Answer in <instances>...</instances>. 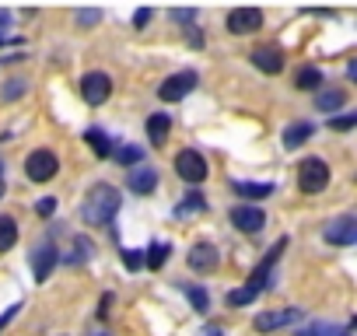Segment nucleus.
<instances>
[{
	"mask_svg": "<svg viewBox=\"0 0 357 336\" xmlns=\"http://www.w3.org/2000/svg\"><path fill=\"white\" fill-rule=\"evenodd\" d=\"M119 190L116 186H109V183H98V186H91V193L84 197V204H81V217H84V224H95V228H102V224H109L112 221V214L119 211Z\"/></svg>",
	"mask_w": 357,
	"mask_h": 336,
	"instance_id": "1",
	"label": "nucleus"
},
{
	"mask_svg": "<svg viewBox=\"0 0 357 336\" xmlns=\"http://www.w3.org/2000/svg\"><path fill=\"white\" fill-rule=\"evenodd\" d=\"M298 186L301 193H322L329 186V165L322 158H305L298 165Z\"/></svg>",
	"mask_w": 357,
	"mask_h": 336,
	"instance_id": "2",
	"label": "nucleus"
},
{
	"mask_svg": "<svg viewBox=\"0 0 357 336\" xmlns=\"http://www.w3.org/2000/svg\"><path fill=\"white\" fill-rule=\"evenodd\" d=\"M60 172V161H56V154L53 151H32L29 158H25V176L32 179V183H50L53 176Z\"/></svg>",
	"mask_w": 357,
	"mask_h": 336,
	"instance_id": "3",
	"label": "nucleus"
},
{
	"mask_svg": "<svg viewBox=\"0 0 357 336\" xmlns=\"http://www.w3.org/2000/svg\"><path fill=\"white\" fill-rule=\"evenodd\" d=\"M197 84H200V77H197L193 70H178V74H172V77L158 88V98H161V102H183Z\"/></svg>",
	"mask_w": 357,
	"mask_h": 336,
	"instance_id": "4",
	"label": "nucleus"
},
{
	"mask_svg": "<svg viewBox=\"0 0 357 336\" xmlns=\"http://www.w3.org/2000/svg\"><path fill=\"white\" fill-rule=\"evenodd\" d=\"M175 172H178V179H186V183L197 186V183L207 179V161L197 151H178L175 154Z\"/></svg>",
	"mask_w": 357,
	"mask_h": 336,
	"instance_id": "5",
	"label": "nucleus"
},
{
	"mask_svg": "<svg viewBox=\"0 0 357 336\" xmlns=\"http://www.w3.org/2000/svg\"><path fill=\"white\" fill-rule=\"evenodd\" d=\"M284 249H287V238H277L273 242V249L263 256V263L249 273V284L245 287H252V291H263V287H270V273H273V266H277V259L284 256Z\"/></svg>",
	"mask_w": 357,
	"mask_h": 336,
	"instance_id": "6",
	"label": "nucleus"
},
{
	"mask_svg": "<svg viewBox=\"0 0 357 336\" xmlns=\"http://www.w3.org/2000/svg\"><path fill=\"white\" fill-rule=\"evenodd\" d=\"M81 95H84L88 105H102V102L112 95V81H109V74H102V70L84 74V77H81Z\"/></svg>",
	"mask_w": 357,
	"mask_h": 336,
	"instance_id": "7",
	"label": "nucleus"
},
{
	"mask_svg": "<svg viewBox=\"0 0 357 336\" xmlns=\"http://www.w3.org/2000/svg\"><path fill=\"white\" fill-rule=\"evenodd\" d=\"M298 319H301V308H277V312H259L252 319V326H256V333H273V329H284Z\"/></svg>",
	"mask_w": 357,
	"mask_h": 336,
	"instance_id": "8",
	"label": "nucleus"
},
{
	"mask_svg": "<svg viewBox=\"0 0 357 336\" xmlns=\"http://www.w3.org/2000/svg\"><path fill=\"white\" fill-rule=\"evenodd\" d=\"M231 224H235L238 231H245V235H256V231H263L266 214H263L259 207H252V204H238V207L231 211Z\"/></svg>",
	"mask_w": 357,
	"mask_h": 336,
	"instance_id": "9",
	"label": "nucleus"
},
{
	"mask_svg": "<svg viewBox=\"0 0 357 336\" xmlns=\"http://www.w3.org/2000/svg\"><path fill=\"white\" fill-rule=\"evenodd\" d=\"M322 238L329 245H354L357 242V217H336V221H329L326 231H322Z\"/></svg>",
	"mask_w": 357,
	"mask_h": 336,
	"instance_id": "10",
	"label": "nucleus"
},
{
	"mask_svg": "<svg viewBox=\"0 0 357 336\" xmlns=\"http://www.w3.org/2000/svg\"><path fill=\"white\" fill-rule=\"evenodd\" d=\"M263 25V15L256 11V8H235L231 15H228V32L231 36H249V32H256Z\"/></svg>",
	"mask_w": 357,
	"mask_h": 336,
	"instance_id": "11",
	"label": "nucleus"
},
{
	"mask_svg": "<svg viewBox=\"0 0 357 336\" xmlns=\"http://www.w3.org/2000/svg\"><path fill=\"white\" fill-rule=\"evenodd\" d=\"M186 263H190V270H197V273H211V270H218L221 252H218L211 242H200V245H193V249H190Z\"/></svg>",
	"mask_w": 357,
	"mask_h": 336,
	"instance_id": "12",
	"label": "nucleus"
},
{
	"mask_svg": "<svg viewBox=\"0 0 357 336\" xmlns=\"http://www.w3.org/2000/svg\"><path fill=\"white\" fill-rule=\"evenodd\" d=\"M126 186H130L133 193L147 197V193H154V190H158V172H154V168H147V165H137V168H130Z\"/></svg>",
	"mask_w": 357,
	"mask_h": 336,
	"instance_id": "13",
	"label": "nucleus"
},
{
	"mask_svg": "<svg viewBox=\"0 0 357 336\" xmlns=\"http://www.w3.org/2000/svg\"><path fill=\"white\" fill-rule=\"evenodd\" d=\"M249 56H252V63H256L263 74H280V70H284V53L273 49V46H259V49H252Z\"/></svg>",
	"mask_w": 357,
	"mask_h": 336,
	"instance_id": "14",
	"label": "nucleus"
},
{
	"mask_svg": "<svg viewBox=\"0 0 357 336\" xmlns=\"http://www.w3.org/2000/svg\"><path fill=\"white\" fill-rule=\"evenodd\" d=\"M56 252H60V249H53V245H39V249L32 252V273H36L39 284H43V280L50 277V270L56 266V259H60Z\"/></svg>",
	"mask_w": 357,
	"mask_h": 336,
	"instance_id": "15",
	"label": "nucleus"
},
{
	"mask_svg": "<svg viewBox=\"0 0 357 336\" xmlns=\"http://www.w3.org/2000/svg\"><path fill=\"white\" fill-rule=\"evenodd\" d=\"M312 133H315V126H312V123H291V126L284 130V147H287V151H294V147H301Z\"/></svg>",
	"mask_w": 357,
	"mask_h": 336,
	"instance_id": "16",
	"label": "nucleus"
},
{
	"mask_svg": "<svg viewBox=\"0 0 357 336\" xmlns=\"http://www.w3.org/2000/svg\"><path fill=\"white\" fill-rule=\"evenodd\" d=\"M343 102H347V95H343L340 88H326V91L315 95V109H319V112H336Z\"/></svg>",
	"mask_w": 357,
	"mask_h": 336,
	"instance_id": "17",
	"label": "nucleus"
},
{
	"mask_svg": "<svg viewBox=\"0 0 357 336\" xmlns=\"http://www.w3.org/2000/svg\"><path fill=\"white\" fill-rule=\"evenodd\" d=\"M168 130H172V119H168L165 112H154V116L147 119V137H151L154 144H165V140H168Z\"/></svg>",
	"mask_w": 357,
	"mask_h": 336,
	"instance_id": "18",
	"label": "nucleus"
},
{
	"mask_svg": "<svg viewBox=\"0 0 357 336\" xmlns=\"http://www.w3.org/2000/svg\"><path fill=\"white\" fill-rule=\"evenodd\" d=\"M235 193L249 197V200H263V197L273 193V183H235Z\"/></svg>",
	"mask_w": 357,
	"mask_h": 336,
	"instance_id": "19",
	"label": "nucleus"
},
{
	"mask_svg": "<svg viewBox=\"0 0 357 336\" xmlns=\"http://www.w3.org/2000/svg\"><path fill=\"white\" fill-rule=\"evenodd\" d=\"M18 245V224L15 217H0V252H8Z\"/></svg>",
	"mask_w": 357,
	"mask_h": 336,
	"instance_id": "20",
	"label": "nucleus"
},
{
	"mask_svg": "<svg viewBox=\"0 0 357 336\" xmlns=\"http://www.w3.org/2000/svg\"><path fill=\"white\" fill-rule=\"evenodd\" d=\"M294 84H298L301 91H315V88L322 84V70H319V67H301L298 77H294Z\"/></svg>",
	"mask_w": 357,
	"mask_h": 336,
	"instance_id": "21",
	"label": "nucleus"
},
{
	"mask_svg": "<svg viewBox=\"0 0 357 336\" xmlns=\"http://www.w3.org/2000/svg\"><path fill=\"white\" fill-rule=\"evenodd\" d=\"M84 140H88V147H91L98 158H109V154H112V140H109L102 130H88V133H84Z\"/></svg>",
	"mask_w": 357,
	"mask_h": 336,
	"instance_id": "22",
	"label": "nucleus"
},
{
	"mask_svg": "<svg viewBox=\"0 0 357 336\" xmlns=\"http://www.w3.org/2000/svg\"><path fill=\"white\" fill-rule=\"evenodd\" d=\"M112 158H116L119 165L137 168V165H140V147H133V144H119V147H112Z\"/></svg>",
	"mask_w": 357,
	"mask_h": 336,
	"instance_id": "23",
	"label": "nucleus"
},
{
	"mask_svg": "<svg viewBox=\"0 0 357 336\" xmlns=\"http://www.w3.org/2000/svg\"><path fill=\"white\" fill-rule=\"evenodd\" d=\"M168 252H172V249H168L165 242H154V245L147 249V270H161L165 259H168Z\"/></svg>",
	"mask_w": 357,
	"mask_h": 336,
	"instance_id": "24",
	"label": "nucleus"
},
{
	"mask_svg": "<svg viewBox=\"0 0 357 336\" xmlns=\"http://www.w3.org/2000/svg\"><path fill=\"white\" fill-rule=\"evenodd\" d=\"M305 333H308V336H350V329H343V326H333V322H312Z\"/></svg>",
	"mask_w": 357,
	"mask_h": 336,
	"instance_id": "25",
	"label": "nucleus"
},
{
	"mask_svg": "<svg viewBox=\"0 0 357 336\" xmlns=\"http://www.w3.org/2000/svg\"><path fill=\"white\" fill-rule=\"evenodd\" d=\"M193 211H207V200H204V193H200V190L186 193V200L178 204V214H193Z\"/></svg>",
	"mask_w": 357,
	"mask_h": 336,
	"instance_id": "26",
	"label": "nucleus"
},
{
	"mask_svg": "<svg viewBox=\"0 0 357 336\" xmlns=\"http://www.w3.org/2000/svg\"><path fill=\"white\" fill-rule=\"evenodd\" d=\"M25 88H29V84H25L22 77H11V81H8V88L0 91V102H18V98L25 95Z\"/></svg>",
	"mask_w": 357,
	"mask_h": 336,
	"instance_id": "27",
	"label": "nucleus"
},
{
	"mask_svg": "<svg viewBox=\"0 0 357 336\" xmlns=\"http://www.w3.org/2000/svg\"><path fill=\"white\" fill-rule=\"evenodd\" d=\"M183 291H186V298H190V305H193L197 312H207V308H211V298H207L204 287H183Z\"/></svg>",
	"mask_w": 357,
	"mask_h": 336,
	"instance_id": "28",
	"label": "nucleus"
},
{
	"mask_svg": "<svg viewBox=\"0 0 357 336\" xmlns=\"http://www.w3.org/2000/svg\"><path fill=\"white\" fill-rule=\"evenodd\" d=\"M259 298V291H252V287H235V291H228V305H252Z\"/></svg>",
	"mask_w": 357,
	"mask_h": 336,
	"instance_id": "29",
	"label": "nucleus"
},
{
	"mask_svg": "<svg viewBox=\"0 0 357 336\" xmlns=\"http://www.w3.org/2000/svg\"><path fill=\"white\" fill-rule=\"evenodd\" d=\"M123 263H126V270H140V266H147V256L140 249H123Z\"/></svg>",
	"mask_w": 357,
	"mask_h": 336,
	"instance_id": "30",
	"label": "nucleus"
},
{
	"mask_svg": "<svg viewBox=\"0 0 357 336\" xmlns=\"http://www.w3.org/2000/svg\"><path fill=\"white\" fill-rule=\"evenodd\" d=\"M357 126V112H347V116H333L329 119V130H354Z\"/></svg>",
	"mask_w": 357,
	"mask_h": 336,
	"instance_id": "31",
	"label": "nucleus"
},
{
	"mask_svg": "<svg viewBox=\"0 0 357 336\" xmlns=\"http://www.w3.org/2000/svg\"><path fill=\"white\" fill-rule=\"evenodd\" d=\"M172 18H175V22H183V25H197V11H190V8L172 11Z\"/></svg>",
	"mask_w": 357,
	"mask_h": 336,
	"instance_id": "32",
	"label": "nucleus"
},
{
	"mask_svg": "<svg viewBox=\"0 0 357 336\" xmlns=\"http://www.w3.org/2000/svg\"><path fill=\"white\" fill-rule=\"evenodd\" d=\"M53 211H56V200H53V197H46V200L36 204V214H39V217H50Z\"/></svg>",
	"mask_w": 357,
	"mask_h": 336,
	"instance_id": "33",
	"label": "nucleus"
},
{
	"mask_svg": "<svg viewBox=\"0 0 357 336\" xmlns=\"http://www.w3.org/2000/svg\"><path fill=\"white\" fill-rule=\"evenodd\" d=\"M77 22L81 25H98L102 22V11H77Z\"/></svg>",
	"mask_w": 357,
	"mask_h": 336,
	"instance_id": "34",
	"label": "nucleus"
},
{
	"mask_svg": "<svg viewBox=\"0 0 357 336\" xmlns=\"http://www.w3.org/2000/svg\"><path fill=\"white\" fill-rule=\"evenodd\" d=\"M18 308H22V305H11V308H8L4 315H0V329H4V326H8V322H11L15 315H18Z\"/></svg>",
	"mask_w": 357,
	"mask_h": 336,
	"instance_id": "35",
	"label": "nucleus"
},
{
	"mask_svg": "<svg viewBox=\"0 0 357 336\" xmlns=\"http://www.w3.org/2000/svg\"><path fill=\"white\" fill-rule=\"evenodd\" d=\"M147 22H151V11H147V8L133 15V25H137V29H140V25H147Z\"/></svg>",
	"mask_w": 357,
	"mask_h": 336,
	"instance_id": "36",
	"label": "nucleus"
},
{
	"mask_svg": "<svg viewBox=\"0 0 357 336\" xmlns=\"http://www.w3.org/2000/svg\"><path fill=\"white\" fill-rule=\"evenodd\" d=\"M347 74H350V81H357V60H354V63L347 67Z\"/></svg>",
	"mask_w": 357,
	"mask_h": 336,
	"instance_id": "37",
	"label": "nucleus"
},
{
	"mask_svg": "<svg viewBox=\"0 0 357 336\" xmlns=\"http://www.w3.org/2000/svg\"><path fill=\"white\" fill-rule=\"evenodd\" d=\"M204 336H221V329H214V326H211V329H207Z\"/></svg>",
	"mask_w": 357,
	"mask_h": 336,
	"instance_id": "38",
	"label": "nucleus"
},
{
	"mask_svg": "<svg viewBox=\"0 0 357 336\" xmlns=\"http://www.w3.org/2000/svg\"><path fill=\"white\" fill-rule=\"evenodd\" d=\"M0 179H4V161H0Z\"/></svg>",
	"mask_w": 357,
	"mask_h": 336,
	"instance_id": "39",
	"label": "nucleus"
},
{
	"mask_svg": "<svg viewBox=\"0 0 357 336\" xmlns=\"http://www.w3.org/2000/svg\"><path fill=\"white\" fill-rule=\"evenodd\" d=\"M298 336H308V333H298Z\"/></svg>",
	"mask_w": 357,
	"mask_h": 336,
	"instance_id": "40",
	"label": "nucleus"
},
{
	"mask_svg": "<svg viewBox=\"0 0 357 336\" xmlns=\"http://www.w3.org/2000/svg\"><path fill=\"white\" fill-rule=\"evenodd\" d=\"M354 326H357V319H354Z\"/></svg>",
	"mask_w": 357,
	"mask_h": 336,
	"instance_id": "41",
	"label": "nucleus"
},
{
	"mask_svg": "<svg viewBox=\"0 0 357 336\" xmlns=\"http://www.w3.org/2000/svg\"><path fill=\"white\" fill-rule=\"evenodd\" d=\"M102 336H105V333H102Z\"/></svg>",
	"mask_w": 357,
	"mask_h": 336,
	"instance_id": "42",
	"label": "nucleus"
}]
</instances>
